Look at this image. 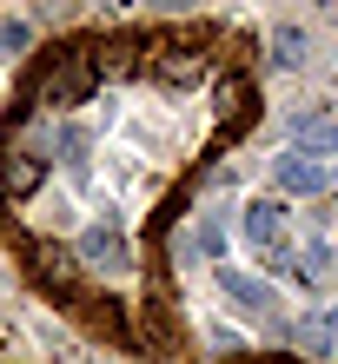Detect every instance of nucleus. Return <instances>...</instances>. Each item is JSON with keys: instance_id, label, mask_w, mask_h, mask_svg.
<instances>
[{"instance_id": "obj_1", "label": "nucleus", "mask_w": 338, "mask_h": 364, "mask_svg": "<svg viewBox=\"0 0 338 364\" xmlns=\"http://www.w3.org/2000/svg\"><path fill=\"white\" fill-rule=\"evenodd\" d=\"M93 87H100V73H93V53H53V67H40V80H33V100L40 106H60V113H73V106H87L93 100Z\"/></svg>"}, {"instance_id": "obj_2", "label": "nucleus", "mask_w": 338, "mask_h": 364, "mask_svg": "<svg viewBox=\"0 0 338 364\" xmlns=\"http://www.w3.org/2000/svg\"><path fill=\"white\" fill-rule=\"evenodd\" d=\"M47 173H53V159H47V146L40 139H7L0 146V192H14V199H27V192H40L47 186Z\"/></svg>"}, {"instance_id": "obj_3", "label": "nucleus", "mask_w": 338, "mask_h": 364, "mask_svg": "<svg viewBox=\"0 0 338 364\" xmlns=\"http://www.w3.org/2000/svg\"><path fill=\"white\" fill-rule=\"evenodd\" d=\"M73 259L87 265L93 278H120V272H133V252H126V239H120V225H87L80 232V245H73Z\"/></svg>"}, {"instance_id": "obj_4", "label": "nucleus", "mask_w": 338, "mask_h": 364, "mask_svg": "<svg viewBox=\"0 0 338 364\" xmlns=\"http://www.w3.org/2000/svg\"><path fill=\"white\" fill-rule=\"evenodd\" d=\"M33 278H40L53 298H80V291H87V265L73 259V245H53V239L33 245Z\"/></svg>"}, {"instance_id": "obj_5", "label": "nucleus", "mask_w": 338, "mask_h": 364, "mask_svg": "<svg viewBox=\"0 0 338 364\" xmlns=\"http://www.w3.org/2000/svg\"><path fill=\"white\" fill-rule=\"evenodd\" d=\"M146 60H153V73L166 80V87H199L206 80V53L193 47V40H159Z\"/></svg>"}, {"instance_id": "obj_6", "label": "nucleus", "mask_w": 338, "mask_h": 364, "mask_svg": "<svg viewBox=\"0 0 338 364\" xmlns=\"http://www.w3.org/2000/svg\"><path fill=\"white\" fill-rule=\"evenodd\" d=\"M239 239L252 252H285V205L279 199H252L239 212Z\"/></svg>"}, {"instance_id": "obj_7", "label": "nucleus", "mask_w": 338, "mask_h": 364, "mask_svg": "<svg viewBox=\"0 0 338 364\" xmlns=\"http://www.w3.org/2000/svg\"><path fill=\"white\" fill-rule=\"evenodd\" d=\"M292 153L332 159V153H338V119H332V113H299V119H292Z\"/></svg>"}, {"instance_id": "obj_8", "label": "nucleus", "mask_w": 338, "mask_h": 364, "mask_svg": "<svg viewBox=\"0 0 338 364\" xmlns=\"http://www.w3.org/2000/svg\"><path fill=\"white\" fill-rule=\"evenodd\" d=\"M219 291L232 298V305H245L252 318H272V305H279V298H272V285H265V278H245L239 265H219Z\"/></svg>"}, {"instance_id": "obj_9", "label": "nucleus", "mask_w": 338, "mask_h": 364, "mask_svg": "<svg viewBox=\"0 0 338 364\" xmlns=\"http://www.w3.org/2000/svg\"><path fill=\"white\" fill-rule=\"evenodd\" d=\"M213 113H219L226 126H252V113H259V93H252V80L226 73L219 87H213Z\"/></svg>"}, {"instance_id": "obj_10", "label": "nucleus", "mask_w": 338, "mask_h": 364, "mask_svg": "<svg viewBox=\"0 0 338 364\" xmlns=\"http://www.w3.org/2000/svg\"><path fill=\"white\" fill-rule=\"evenodd\" d=\"M272 173H279V192H299V199L325 192V166H319V159H305V153H285Z\"/></svg>"}, {"instance_id": "obj_11", "label": "nucleus", "mask_w": 338, "mask_h": 364, "mask_svg": "<svg viewBox=\"0 0 338 364\" xmlns=\"http://www.w3.org/2000/svg\"><path fill=\"white\" fill-rule=\"evenodd\" d=\"M285 338H292V345H299L305 358H332V345H338V331L325 325V318H312V311H305V318H299V325H292Z\"/></svg>"}, {"instance_id": "obj_12", "label": "nucleus", "mask_w": 338, "mask_h": 364, "mask_svg": "<svg viewBox=\"0 0 338 364\" xmlns=\"http://www.w3.org/2000/svg\"><path fill=\"white\" fill-rule=\"evenodd\" d=\"M87 53H93V73H133L139 67L133 40H107V47H87Z\"/></svg>"}, {"instance_id": "obj_13", "label": "nucleus", "mask_w": 338, "mask_h": 364, "mask_svg": "<svg viewBox=\"0 0 338 364\" xmlns=\"http://www.w3.org/2000/svg\"><path fill=\"white\" fill-rule=\"evenodd\" d=\"M305 47L312 40L299 27H272V60H279V67H305Z\"/></svg>"}, {"instance_id": "obj_14", "label": "nucleus", "mask_w": 338, "mask_h": 364, "mask_svg": "<svg viewBox=\"0 0 338 364\" xmlns=\"http://www.w3.org/2000/svg\"><path fill=\"white\" fill-rule=\"evenodd\" d=\"M27 40H33V27H27V20H7V27H0V60H14L20 47H27Z\"/></svg>"}, {"instance_id": "obj_15", "label": "nucleus", "mask_w": 338, "mask_h": 364, "mask_svg": "<svg viewBox=\"0 0 338 364\" xmlns=\"http://www.w3.org/2000/svg\"><path fill=\"white\" fill-rule=\"evenodd\" d=\"M193 245L206 252V259H219V252H226V225H219V219H206V225L193 232Z\"/></svg>"}, {"instance_id": "obj_16", "label": "nucleus", "mask_w": 338, "mask_h": 364, "mask_svg": "<svg viewBox=\"0 0 338 364\" xmlns=\"http://www.w3.org/2000/svg\"><path fill=\"white\" fill-rule=\"evenodd\" d=\"M60 159H67V166H87V133H80V126L60 133Z\"/></svg>"}, {"instance_id": "obj_17", "label": "nucleus", "mask_w": 338, "mask_h": 364, "mask_svg": "<svg viewBox=\"0 0 338 364\" xmlns=\"http://www.w3.org/2000/svg\"><path fill=\"white\" fill-rule=\"evenodd\" d=\"M325 325H332V331H338V305H332V311H325Z\"/></svg>"}, {"instance_id": "obj_18", "label": "nucleus", "mask_w": 338, "mask_h": 364, "mask_svg": "<svg viewBox=\"0 0 338 364\" xmlns=\"http://www.w3.org/2000/svg\"><path fill=\"white\" fill-rule=\"evenodd\" d=\"M332 186H338V173H332Z\"/></svg>"}]
</instances>
